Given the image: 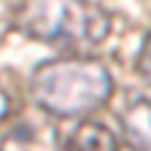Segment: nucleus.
<instances>
[{
	"mask_svg": "<svg viewBox=\"0 0 151 151\" xmlns=\"http://www.w3.org/2000/svg\"><path fill=\"white\" fill-rule=\"evenodd\" d=\"M0 151H62V140L54 124L27 119L3 135Z\"/></svg>",
	"mask_w": 151,
	"mask_h": 151,
	"instance_id": "nucleus-3",
	"label": "nucleus"
},
{
	"mask_svg": "<svg viewBox=\"0 0 151 151\" xmlns=\"http://www.w3.org/2000/svg\"><path fill=\"white\" fill-rule=\"evenodd\" d=\"M14 27L70 54L100 46L111 32V14L94 0H19Z\"/></svg>",
	"mask_w": 151,
	"mask_h": 151,
	"instance_id": "nucleus-2",
	"label": "nucleus"
},
{
	"mask_svg": "<svg viewBox=\"0 0 151 151\" xmlns=\"http://www.w3.org/2000/svg\"><path fill=\"white\" fill-rule=\"evenodd\" d=\"M62 151H119V140L105 124L81 122L62 143Z\"/></svg>",
	"mask_w": 151,
	"mask_h": 151,
	"instance_id": "nucleus-5",
	"label": "nucleus"
},
{
	"mask_svg": "<svg viewBox=\"0 0 151 151\" xmlns=\"http://www.w3.org/2000/svg\"><path fill=\"white\" fill-rule=\"evenodd\" d=\"M135 73L151 86V30L146 32L143 43L138 49V57H135Z\"/></svg>",
	"mask_w": 151,
	"mask_h": 151,
	"instance_id": "nucleus-6",
	"label": "nucleus"
},
{
	"mask_svg": "<svg viewBox=\"0 0 151 151\" xmlns=\"http://www.w3.org/2000/svg\"><path fill=\"white\" fill-rule=\"evenodd\" d=\"M119 124L132 151H151V97H129L119 111Z\"/></svg>",
	"mask_w": 151,
	"mask_h": 151,
	"instance_id": "nucleus-4",
	"label": "nucleus"
},
{
	"mask_svg": "<svg viewBox=\"0 0 151 151\" xmlns=\"http://www.w3.org/2000/svg\"><path fill=\"white\" fill-rule=\"evenodd\" d=\"M6 116H8V94L0 89V122H3Z\"/></svg>",
	"mask_w": 151,
	"mask_h": 151,
	"instance_id": "nucleus-7",
	"label": "nucleus"
},
{
	"mask_svg": "<svg viewBox=\"0 0 151 151\" xmlns=\"http://www.w3.org/2000/svg\"><path fill=\"white\" fill-rule=\"evenodd\" d=\"M113 92V78L100 60L84 54L41 62L30 76V94L49 116L76 119L97 111Z\"/></svg>",
	"mask_w": 151,
	"mask_h": 151,
	"instance_id": "nucleus-1",
	"label": "nucleus"
}]
</instances>
